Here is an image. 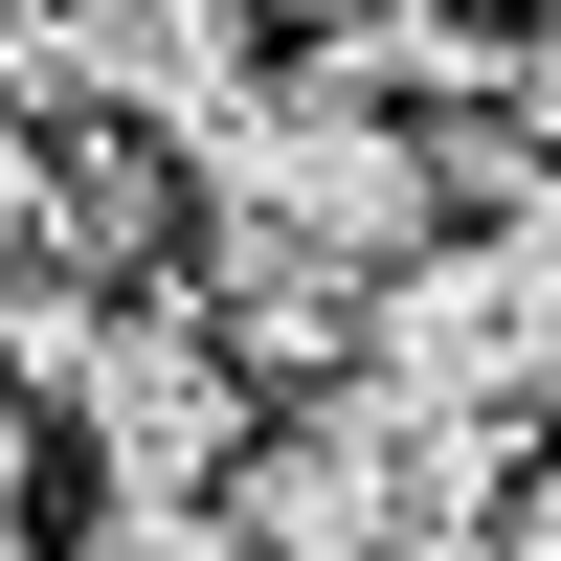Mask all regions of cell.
Masks as SVG:
<instances>
[{"instance_id":"1","label":"cell","mask_w":561,"mask_h":561,"mask_svg":"<svg viewBox=\"0 0 561 561\" xmlns=\"http://www.w3.org/2000/svg\"><path fill=\"white\" fill-rule=\"evenodd\" d=\"M180 225H203V270H293V293H382L404 248H427V135L382 113V90L314 45V68H248L203 135H180Z\"/></svg>"},{"instance_id":"2","label":"cell","mask_w":561,"mask_h":561,"mask_svg":"<svg viewBox=\"0 0 561 561\" xmlns=\"http://www.w3.org/2000/svg\"><path fill=\"white\" fill-rule=\"evenodd\" d=\"M494 472H517V449H472L449 404H404V382L337 359V382L248 404V449H225V539H248V561H449Z\"/></svg>"},{"instance_id":"3","label":"cell","mask_w":561,"mask_h":561,"mask_svg":"<svg viewBox=\"0 0 561 561\" xmlns=\"http://www.w3.org/2000/svg\"><path fill=\"white\" fill-rule=\"evenodd\" d=\"M539 359H561V270H539V225H427V248L359 293V382L449 404L472 449L539 427Z\"/></svg>"},{"instance_id":"4","label":"cell","mask_w":561,"mask_h":561,"mask_svg":"<svg viewBox=\"0 0 561 561\" xmlns=\"http://www.w3.org/2000/svg\"><path fill=\"white\" fill-rule=\"evenodd\" d=\"M0 382H45L68 404V449H90V494H225V449H248V382L203 359V314H135V293H68Z\"/></svg>"},{"instance_id":"5","label":"cell","mask_w":561,"mask_h":561,"mask_svg":"<svg viewBox=\"0 0 561 561\" xmlns=\"http://www.w3.org/2000/svg\"><path fill=\"white\" fill-rule=\"evenodd\" d=\"M248 90V0H23L0 23V113H90V135H203Z\"/></svg>"},{"instance_id":"6","label":"cell","mask_w":561,"mask_h":561,"mask_svg":"<svg viewBox=\"0 0 561 561\" xmlns=\"http://www.w3.org/2000/svg\"><path fill=\"white\" fill-rule=\"evenodd\" d=\"M45 314H68V225H45V135L0 113V359H23Z\"/></svg>"},{"instance_id":"7","label":"cell","mask_w":561,"mask_h":561,"mask_svg":"<svg viewBox=\"0 0 561 561\" xmlns=\"http://www.w3.org/2000/svg\"><path fill=\"white\" fill-rule=\"evenodd\" d=\"M68 561H248V539H225V494H90Z\"/></svg>"},{"instance_id":"8","label":"cell","mask_w":561,"mask_h":561,"mask_svg":"<svg viewBox=\"0 0 561 561\" xmlns=\"http://www.w3.org/2000/svg\"><path fill=\"white\" fill-rule=\"evenodd\" d=\"M449 561H561V539H539V472H494V494H472V539H449Z\"/></svg>"},{"instance_id":"9","label":"cell","mask_w":561,"mask_h":561,"mask_svg":"<svg viewBox=\"0 0 561 561\" xmlns=\"http://www.w3.org/2000/svg\"><path fill=\"white\" fill-rule=\"evenodd\" d=\"M270 23H314V45H359V23H427V0H270Z\"/></svg>"},{"instance_id":"10","label":"cell","mask_w":561,"mask_h":561,"mask_svg":"<svg viewBox=\"0 0 561 561\" xmlns=\"http://www.w3.org/2000/svg\"><path fill=\"white\" fill-rule=\"evenodd\" d=\"M0 23H23V0H0Z\"/></svg>"},{"instance_id":"11","label":"cell","mask_w":561,"mask_h":561,"mask_svg":"<svg viewBox=\"0 0 561 561\" xmlns=\"http://www.w3.org/2000/svg\"><path fill=\"white\" fill-rule=\"evenodd\" d=\"M0 561H23V539H0Z\"/></svg>"}]
</instances>
